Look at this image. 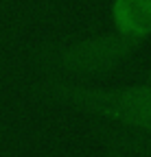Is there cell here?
I'll return each instance as SVG.
<instances>
[{
	"label": "cell",
	"instance_id": "6da1fadb",
	"mask_svg": "<svg viewBox=\"0 0 151 157\" xmlns=\"http://www.w3.org/2000/svg\"><path fill=\"white\" fill-rule=\"evenodd\" d=\"M37 92L55 105L92 116L105 124L151 131V81L147 78L138 85H101L44 76Z\"/></svg>",
	"mask_w": 151,
	"mask_h": 157
},
{
	"label": "cell",
	"instance_id": "7a4b0ae2",
	"mask_svg": "<svg viewBox=\"0 0 151 157\" xmlns=\"http://www.w3.org/2000/svg\"><path fill=\"white\" fill-rule=\"evenodd\" d=\"M138 50V44L109 31L101 35L48 44L37 52V63L44 76L70 78V81H94V78L107 76L118 70Z\"/></svg>",
	"mask_w": 151,
	"mask_h": 157
},
{
	"label": "cell",
	"instance_id": "3957f363",
	"mask_svg": "<svg viewBox=\"0 0 151 157\" xmlns=\"http://www.w3.org/2000/svg\"><path fill=\"white\" fill-rule=\"evenodd\" d=\"M112 31L142 46L151 39V0H112Z\"/></svg>",
	"mask_w": 151,
	"mask_h": 157
},
{
	"label": "cell",
	"instance_id": "277c9868",
	"mask_svg": "<svg viewBox=\"0 0 151 157\" xmlns=\"http://www.w3.org/2000/svg\"><path fill=\"white\" fill-rule=\"evenodd\" d=\"M90 133L97 142H109L129 157H151V131L121 129L97 120L90 127Z\"/></svg>",
	"mask_w": 151,
	"mask_h": 157
},
{
	"label": "cell",
	"instance_id": "5b68a950",
	"mask_svg": "<svg viewBox=\"0 0 151 157\" xmlns=\"http://www.w3.org/2000/svg\"><path fill=\"white\" fill-rule=\"evenodd\" d=\"M101 144V148H103V155L105 157H129V155H125L121 148H116L114 144H109V142H99Z\"/></svg>",
	"mask_w": 151,
	"mask_h": 157
},
{
	"label": "cell",
	"instance_id": "8992f818",
	"mask_svg": "<svg viewBox=\"0 0 151 157\" xmlns=\"http://www.w3.org/2000/svg\"><path fill=\"white\" fill-rule=\"evenodd\" d=\"M145 78H147V81H151V74H147V76H145Z\"/></svg>",
	"mask_w": 151,
	"mask_h": 157
}]
</instances>
